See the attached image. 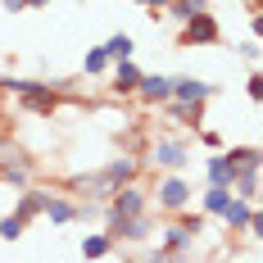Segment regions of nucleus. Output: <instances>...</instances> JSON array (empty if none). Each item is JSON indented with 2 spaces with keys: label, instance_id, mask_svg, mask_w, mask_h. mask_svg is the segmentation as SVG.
<instances>
[{
  "label": "nucleus",
  "instance_id": "1",
  "mask_svg": "<svg viewBox=\"0 0 263 263\" xmlns=\"http://www.w3.org/2000/svg\"><path fill=\"white\" fill-rule=\"evenodd\" d=\"M59 86H64V82H36V78H27L23 91H18L14 100H18V109H23V114L54 118V114H59Z\"/></svg>",
  "mask_w": 263,
  "mask_h": 263
},
{
  "label": "nucleus",
  "instance_id": "2",
  "mask_svg": "<svg viewBox=\"0 0 263 263\" xmlns=\"http://www.w3.org/2000/svg\"><path fill=\"white\" fill-rule=\"evenodd\" d=\"M191 182H186V173H163L155 182V191H150V209L159 213H182L186 204H191Z\"/></svg>",
  "mask_w": 263,
  "mask_h": 263
},
{
  "label": "nucleus",
  "instance_id": "3",
  "mask_svg": "<svg viewBox=\"0 0 263 263\" xmlns=\"http://www.w3.org/2000/svg\"><path fill=\"white\" fill-rule=\"evenodd\" d=\"M105 232L114 236V245H145V240L155 236V222H150V213L127 218V213H109L105 209Z\"/></svg>",
  "mask_w": 263,
  "mask_h": 263
},
{
  "label": "nucleus",
  "instance_id": "4",
  "mask_svg": "<svg viewBox=\"0 0 263 263\" xmlns=\"http://www.w3.org/2000/svg\"><path fill=\"white\" fill-rule=\"evenodd\" d=\"M150 163L163 168V173H186V163H191L186 136H159V141H150Z\"/></svg>",
  "mask_w": 263,
  "mask_h": 263
},
{
  "label": "nucleus",
  "instance_id": "5",
  "mask_svg": "<svg viewBox=\"0 0 263 263\" xmlns=\"http://www.w3.org/2000/svg\"><path fill=\"white\" fill-rule=\"evenodd\" d=\"M218 41H222V27H218V18H213V9L186 18L182 32H177V46H182V50H191V46H218Z\"/></svg>",
  "mask_w": 263,
  "mask_h": 263
},
{
  "label": "nucleus",
  "instance_id": "6",
  "mask_svg": "<svg viewBox=\"0 0 263 263\" xmlns=\"http://www.w3.org/2000/svg\"><path fill=\"white\" fill-rule=\"evenodd\" d=\"M195 232L191 227H182V222H168L163 232H159V245L150 250L155 259H186V254H195Z\"/></svg>",
  "mask_w": 263,
  "mask_h": 263
},
{
  "label": "nucleus",
  "instance_id": "7",
  "mask_svg": "<svg viewBox=\"0 0 263 263\" xmlns=\"http://www.w3.org/2000/svg\"><path fill=\"white\" fill-rule=\"evenodd\" d=\"M105 209H109V213H127V218H141V213H150V195H145L136 182H123V186H114V191H109Z\"/></svg>",
  "mask_w": 263,
  "mask_h": 263
},
{
  "label": "nucleus",
  "instance_id": "8",
  "mask_svg": "<svg viewBox=\"0 0 263 263\" xmlns=\"http://www.w3.org/2000/svg\"><path fill=\"white\" fill-rule=\"evenodd\" d=\"M213 82H204V78H195V73H182V78H173V96L168 100H186V105H209L213 100Z\"/></svg>",
  "mask_w": 263,
  "mask_h": 263
},
{
  "label": "nucleus",
  "instance_id": "9",
  "mask_svg": "<svg viewBox=\"0 0 263 263\" xmlns=\"http://www.w3.org/2000/svg\"><path fill=\"white\" fill-rule=\"evenodd\" d=\"M105 78H109V96H114V100H123V96H132V91H136L141 68L132 64V54H127V59H114V64H109Z\"/></svg>",
  "mask_w": 263,
  "mask_h": 263
},
{
  "label": "nucleus",
  "instance_id": "10",
  "mask_svg": "<svg viewBox=\"0 0 263 263\" xmlns=\"http://www.w3.org/2000/svg\"><path fill=\"white\" fill-rule=\"evenodd\" d=\"M132 96L145 100V105H163V100L173 96V78H168V73H141V82H136Z\"/></svg>",
  "mask_w": 263,
  "mask_h": 263
},
{
  "label": "nucleus",
  "instance_id": "11",
  "mask_svg": "<svg viewBox=\"0 0 263 263\" xmlns=\"http://www.w3.org/2000/svg\"><path fill=\"white\" fill-rule=\"evenodd\" d=\"M100 177H105L109 186L136 182V177H141V159H136V155H118V159H109L105 168H100Z\"/></svg>",
  "mask_w": 263,
  "mask_h": 263
},
{
  "label": "nucleus",
  "instance_id": "12",
  "mask_svg": "<svg viewBox=\"0 0 263 263\" xmlns=\"http://www.w3.org/2000/svg\"><path fill=\"white\" fill-rule=\"evenodd\" d=\"M46 186H23L18 191V200H14V213L23 218V222H32V218H41V209H46Z\"/></svg>",
  "mask_w": 263,
  "mask_h": 263
},
{
  "label": "nucleus",
  "instance_id": "13",
  "mask_svg": "<svg viewBox=\"0 0 263 263\" xmlns=\"http://www.w3.org/2000/svg\"><path fill=\"white\" fill-rule=\"evenodd\" d=\"M41 218H50L54 227H68V222H78V204L68 200V195H46V209H41Z\"/></svg>",
  "mask_w": 263,
  "mask_h": 263
},
{
  "label": "nucleus",
  "instance_id": "14",
  "mask_svg": "<svg viewBox=\"0 0 263 263\" xmlns=\"http://www.w3.org/2000/svg\"><path fill=\"white\" fill-rule=\"evenodd\" d=\"M250 213H254V204H250V200H240V195H232V200L222 204L218 218L227 222V232H232V236H240V232H245V222H250Z\"/></svg>",
  "mask_w": 263,
  "mask_h": 263
},
{
  "label": "nucleus",
  "instance_id": "15",
  "mask_svg": "<svg viewBox=\"0 0 263 263\" xmlns=\"http://www.w3.org/2000/svg\"><path fill=\"white\" fill-rule=\"evenodd\" d=\"M204 177H209L213 186H232L236 182V163L222 155V150H213V155L204 159Z\"/></svg>",
  "mask_w": 263,
  "mask_h": 263
},
{
  "label": "nucleus",
  "instance_id": "16",
  "mask_svg": "<svg viewBox=\"0 0 263 263\" xmlns=\"http://www.w3.org/2000/svg\"><path fill=\"white\" fill-rule=\"evenodd\" d=\"M0 182L14 186V191L32 186V159H9V163H0Z\"/></svg>",
  "mask_w": 263,
  "mask_h": 263
},
{
  "label": "nucleus",
  "instance_id": "17",
  "mask_svg": "<svg viewBox=\"0 0 263 263\" xmlns=\"http://www.w3.org/2000/svg\"><path fill=\"white\" fill-rule=\"evenodd\" d=\"M168 118H177L182 127H200L204 123V105H186V100H163Z\"/></svg>",
  "mask_w": 263,
  "mask_h": 263
},
{
  "label": "nucleus",
  "instance_id": "18",
  "mask_svg": "<svg viewBox=\"0 0 263 263\" xmlns=\"http://www.w3.org/2000/svg\"><path fill=\"white\" fill-rule=\"evenodd\" d=\"M114 250H118V245H114L109 232H86V236H82V259H105Z\"/></svg>",
  "mask_w": 263,
  "mask_h": 263
},
{
  "label": "nucleus",
  "instance_id": "19",
  "mask_svg": "<svg viewBox=\"0 0 263 263\" xmlns=\"http://www.w3.org/2000/svg\"><path fill=\"white\" fill-rule=\"evenodd\" d=\"M73 191H82L86 200H100V204H105V200H109V191H114V186H109L105 177H100V173H86V177H73Z\"/></svg>",
  "mask_w": 263,
  "mask_h": 263
},
{
  "label": "nucleus",
  "instance_id": "20",
  "mask_svg": "<svg viewBox=\"0 0 263 263\" xmlns=\"http://www.w3.org/2000/svg\"><path fill=\"white\" fill-rule=\"evenodd\" d=\"M109 64H114V59H109L105 46H91V50L82 54V73H86V78H105V73H109Z\"/></svg>",
  "mask_w": 263,
  "mask_h": 263
},
{
  "label": "nucleus",
  "instance_id": "21",
  "mask_svg": "<svg viewBox=\"0 0 263 263\" xmlns=\"http://www.w3.org/2000/svg\"><path fill=\"white\" fill-rule=\"evenodd\" d=\"M227 200H232V186H213V182L204 186V195H200V204H204V213H209V218H218Z\"/></svg>",
  "mask_w": 263,
  "mask_h": 263
},
{
  "label": "nucleus",
  "instance_id": "22",
  "mask_svg": "<svg viewBox=\"0 0 263 263\" xmlns=\"http://www.w3.org/2000/svg\"><path fill=\"white\" fill-rule=\"evenodd\" d=\"M209 9V0H168V18H177V23H186V18H195V14H204Z\"/></svg>",
  "mask_w": 263,
  "mask_h": 263
},
{
  "label": "nucleus",
  "instance_id": "23",
  "mask_svg": "<svg viewBox=\"0 0 263 263\" xmlns=\"http://www.w3.org/2000/svg\"><path fill=\"white\" fill-rule=\"evenodd\" d=\"M105 50H109V59H127V54H136V36L132 32H114L105 41Z\"/></svg>",
  "mask_w": 263,
  "mask_h": 263
},
{
  "label": "nucleus",
  "instance_id": "24",
  "mask_svg": "<svg viewBox=\"0 0 263 263\" xmlns=\"http://www.w3.org/2000/svg\"><path fill=\"white\" fill-rule=\"evenodd\" d=\"M222 155L232 159L236 168H259L263 155H259V145H232V150H222Z\"/></svg>",
  "mask_w": 263,
  "mask_h": 263
},
{
  "label": "nucleus",
  "instance_id": "25",
  "mask_svg": "<svg viewBox=\"0 0 263 263\" xmlns=\"http://www.w3.org/2000/svg\"><path fill=\"white\" fill-rule=\"evenodd\" d=\"M27 232V222L18 218V213H9V218H0V240H18Z\"/></svg>",
  "mask_w": 263,
  "mask_h": 263
},
{
  "label": "nucleus",
  "instance_id": "26",
  "mask_svg": "<svg viewBox=\"0 0 263 263\" xmlns=\"http://www.w3.org/2000/svg\"><path fill=\"white\" fill-rule=\"evenodd\" d=\"M177 222H182V227H191V232L200 236V232L209 227V213H191V209H182V213H177Z\"/></svg>",
  "mask_w": 263,
  "mask_h": 263
},
{
  "label": "nucleus",
  "instance_id": "27",
  "mask_svg": "<svg viewBox=\"0 0 263 263\" xmlns=\"http://www.w3.org/2000/svg\"><path fill=\"white\" fill-rule=\"evenodd\" d=\"M200 132V145L204 150H222V132H213V127H195Z\"/></svg>",
  "mask_w": 263,
  "mask_h": 263
},
{
  "label": "nucleus",
  "instance_id": "28",
  "mask_svg": "<svg viewBox=\"0 0 263 263\" xmlns=\"http://www.w3.org/2000/svg\"><path fill=\"white\" fill-rule=\"evenodd\" d=\"M23 82H27V78H14V73H0V91H5V96H18V91H23Z\"/></svg>",
  "mask_w": 263,
  "mask_h": 263
},
{
  "label": "nucleus",
  "instance_id": "29",
  "mask_svg": "<svg viewBox=\"0 0 263 263\" xmlns=\"http://www.w3.org/2000/svg\"><path fill=\"white\" fill-rule=\"evenodd\" d=\"M245 96H250L254 105H259V100H263V78H259V73H254V78L245 82Z\"/></svg>",
  "mask_w": 263,
  "mask_h": 263
},
{
  "label": "nucleus",
  "instance_id": "30",
  "mask_svg": "<svg viewBox=\"0 0 263 263\" xmlns=\"http://www.w3.org/2000/svg\"><path fill=\"white\" fill-rule=\"evenodd\" d=\"M240 54H245V59H250V64H259V36H250V41H245V46H240Z\"/></svg>",
  "mask_w": 263,
  "mask_h": 263
},
{
  "label": "nucleus",
  "instance_id": "31",
  "mask_svg": "<svg viewBox=\"0 0 263 263\" xmlns=\"http://www.w3.org/2000/svg\"><path fill=\"white\" fill-rule=\"evenodd\" d=\"M141 5H145V9H150L155 18H159V14H163V9H168V0H141Z\"/></svg>",
  "mask_w": 263,
  "mask_h": 263
},
{
  "label": "nucleus",
  "instance_id": "32",
  "mask_svg": "<svg viewBox=\"0 0 263 263\" xmlns=\"http://www.w3.org/2000/svg\"><path fill=\"white\" fill-rule=\"evenodd\" d=\"M27 9V0H5V14H23Z\"/></svg>",
  "mask_w": 263,
  "mask_h": 263
},
{
  "label": "nucleus",
  "instance_id": "33",
  "mask_svg": "<svg viewBox=\"0 0 263 263\" xmlns=\"http://www.w3.org/2000/svg\"><path fill=\"white\" fill-rule=\"evenodd\" d=\"M46 5H50V0H27V9H46Z\"/></svg>",
  "mask_w": 263,
  "mask_h": 263
},
{
  "label": "nucleus",
  "instance_id": "34",
  "mask_svg": "<svg viewBox=\"0 0 263 263\" xmlns=\"http://www.w3.org/2000/svg\"><path fill=\"white\" fill-rule=\"evenodd\" d=\"M136 5H141V0H136Z\"/></svg>",
  "mask_w": 263,
  "mask_h": 263
}]
</instances>
